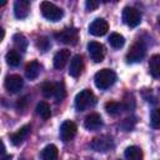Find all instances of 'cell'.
I'll return each instance as SVG.
<instances>
[{"label": "cell", "mask_w": 160, "mask_h": 160, "mask_svg": "<svg viewBox=\"0 0 160 160\" xmlns=\"http://www.w3.org/2000/svg\"><path fill=\"white\" fill-rule=\"evenodd\" d=\"M115 80H116V74L110 69H101L94 76L95 85L100 90H105L110 88L115 82Z\"/></svg>", "instance_id": "6da1fadb"}, {"label": "cell", "mask_w": 160, "mask_h": 160, "mask_svg": "<svg viewBox=\"0 0 160 160\" xmlns=\"http://www.w3.org/2000/svg\"><path fill=\"white\" fill-rule=\"evenodd\" d=\"M95 102H96V98L92 94V91L89 89L81 90L75 98V108L78 111H84L89 108H92Z\"/></svg>", "instance_id": "7a4b0ae2"}, {"label": "cell", "mask_w": 160, "mask_h": 160, "mask_svg": "<svg viewBox=\"0 0 160 160\" xmlns=\"http://www.w3.org/2000/svg\"><path fill=\"white\" fill-rule=\"evenodd\" d=\"M40 10H41L42 16L45 19L50 20V21H58L64 15L62 10L59 6H56L55 4L50 2V1H42L40 4Z\"/></svg>", "instance_id": "3957f363"}, {"label": "cell", "mask_w": 160, "mask_h": 160, "mask_svg": "<svg viewBox=\"0 0 160 160\" xmlns=\"http://www.w3.org/2000/svg\"><path fill=\"white\" fill-rule=\"evenodd\" d=\"M145 54H146V48H145L144 42L139 40L130 46V49L126 54V60H128V62H140L144 59Z\"/></svg>", "instance_id": "277c9868"}, {"label": "cell", "mask_w": 160, "mask_h": 160, "mask_svg": "<svg viewBox=\"0 0 160 160\" xmlns=\"http://www.w3.org/2000/svg\"><path fill=\"white\" fill-rule=\"evenodd\" d=\"M122 21L128 26L135 28L141 21V14H140V11L138 9L131 8V6H126L122 10Z\"/></svg>", "instance_id": "5b68a950"}, {"label": "cell", "mask_w": 160, "mask_h": 160, "mask_svg": "<svg viewBox=\"0 0 160 160\" xmlns=\"http://www.w3.org/2000/svg\"><path fill=\"white\" fill-rule=\"evenodd\" d=\"M55 38L60 42H64L68 45H75L79 40V32L74 28H68V29H64V30L56 32Z\"/></svg>", "instance_id": "8992f818"}, {"label": "cell", "mask_w": 160, "mask_h": 160, "mask_svg": "<svg viewBox=\"0 0 160 160\" xmlns=\"http://www.w3.org/2000/svg\"><path fill=\"white\" fill-rule=\"evenodd\" d=\"M91 148L98 152H108L114 148L112 139L108 135H101L98 138H94L91 141Z\"/></svg>", "instance_id": "52a82bcc"}, {"label": "cell", "mask_w": 160, "mask_h": 160, "mask_svg": "<svg viewBox=\"0 0 160 160\" xmlns=\"http://www.w3.org/2000/svg\"><path fill=\"white\" fill-rule=\"evenodd\" d=\"M76 131H78L76 124L74 121L66 120L60 126V139L64 142H68V141H70V140L74 139V136L76 135Z\"/></svg>", "instance_id": "ba28073f"}, {"label": "cell", "mask_w": 160, "mask_h": 160, "mask_svg": "<svg viewBox=\"0 0 160 160\" xmlns=\"http://www.w3.org/2000/svg\"><path fill=\"white\" fill-rule=\"evenodd\" d=\"M108 30H109V24L106 20L101 18L95 19L89 26V32L94 36H102L108 32Z\"/></svg>", "instance_id": "9c48e42d"}, {"label": "cell", "mask_w": 160, "mask_h": 160, "mask_svg": "<svg viewBox=\"0 0 160 160\" xmlns=\"http://www.w3.org/2000/svg\"><path fill=\"white\" fill-rule=\"evenodd\" d=\"M88 51L90 58L95 61V62H101L104 60L105 56V49L100 42L96 41H90L88 44Z\"/></svg>", "instance_id": "30bf717a"}, {"label": "cell", "mask_w": 160, "mask_h": 160, "mask_svg": "<svg viewBox=\"0 0 160 160\" xmlns=\"http://www.w3.org/2000/svg\"><path fill=\"white\" fill-rule=\"evenodd\" d=\"M24 81L21 79L20 75L12 74V75H8L5 78V88L9 92H18L22 89Z\"/></svg>", "instance_id": "8fae6325"}, {"label": "cell", "mask_w": 160, "mask_h": 160, "mask_svg": "<svg viewBox=\"0 0 160 160\" xmlns=\"http://www.w3.org/2000/svg\"><path fill=\"white\" fill-rule=\"evenodd\" d=\"M30 12L29 0H16L14 4V14L18 19H25Z\"/></svg>", "instance_id": "7c38bea8"}, {"label": "cell", "mask_w": 160, "mask_h": 160, "mask_svg": "<svg viewBox=\"0 0 160 160\" xmlns=\"http://www.w3.org/2000/svg\"><path fill=\"white\" fill-rule=\"evenodd\" d=\"M84 126H85L88 130H90V131L99 130V129L102 126L101 116H100L98 112H91V114H89V115L85 118Z\"/></svg>", "instance_id": "4fadbf2b"}, {"label": "cell", "mask_w": 160, "mask_h": 160, "mask_svg": "<svg viewBox=\"0 0 160 160\" xmlns=\"http://www.w3.org/2000/svg\"><path fill=\"white\" fill-rule=\"evenodd\" d=\"M30 130H31L30 125H25V126L20 128L16 132H14V134H11V135H10V140H11V142H12L15 146L21 145V144L24 142V140L29 136Z\"/></svg>", "instance_id": "5bb4252c"}, {"label": "cell", "mask_w": 160, "mask_h": 160, "mask_svg": "<svg viewBox=\"0 0 160 160\" xmlns=\"http://www.w3.org/2000/svg\"><path fill=\"white\" fill-rule=\"evenodd\" d=\"M84 69V61H82V58L80 55H75L71 61H70V66H69V74L70 76L72 78H78L80 76L81 71Z\"/></svg>", "instance_id": "9a60e30c"}, {"label": "cell", "mask_w": 160, "mask_h": 160, "mask_svg": "<svg viewBox=\"0 0 160 160\" xmlns=\"http://www.w3.org/2000/svg\"><path fill=\"white\" fill-rule=\"evenodd\" d=\"M69 58H70V50H68V49H61V50H59V51L55 54L54 60H52V61H54V68L58 69V70L62 69V68L66 65Z\"/></svg>", "instance_id": "2e32d148"}, {"label": "cell", "mask_w": 160, "mask_h": 160, "mask_svg": "<svg viewBox=\"0 0 160 160\" xmlns=\"http://www.w3.org/2000/svg\"><path fill=\"white\" fill-rule=\"evenodd\" d=\"M40 71H41V65H40L36 60L30 61V62L26 65V68H25V75H26V78L30 79V80L36 79V78L39 76Z\"/></svg>", "instance_id": "e0dca14e"}, {"label": "cell", "mask_w": 160, "mask_h": 160, "mask_svg": "<svg viewBox=\"0 0 160 160\" xmlns=\"http://www.w3.org/2000/svg\"><path fill=\"white\" fill-rule=\"evenodd\" d=\"M41 159L42 160H56L58 155H59V150L54 144L46 145L42 150H41Z\"/></svg>", "instance_id": "ac0fdd59"}, {"label": "cell", "mask_w": 160, "mask_h": 160, "mask_svg": "<svg viewBox=\"0 0 160 160\" xmlns=\"http://www.w3.org/2000/svg\"><path fill=\"white\" fill-rule=\"evenodd\" d=\"M124 155H125L126 160H142L144 159L142 150L139 146H135V145L126 148Z\"/></svg>", "instance_id": "d6986e66"}, {"label": "cell", "mask_w": 160, "mask_h": 160, "mask_svg": "<svg viewBox=\"0 0 160 160\" xmlns=\"http://www.w3.org/2000/svg\"><path fill=\"white\" fill-rule=\"evenodd\" d=\"M149 71L154 78H160V55L155 54L149 60Z\"/></svg>", "instance_id": "ffe728a7"}, {"label": "cell", "mask_w": 160, "mask_h": 160, "mask_svg": "<svg viewBox=\"0 0 160 160\" xmlns=\"http://www.w3.org/2000/svg\"><path fill=\"white\" fill-rule=\"evenodd\" d=\"M105 110L110 114V115H119L120 112H122L125 110L122 102H118V101H108L105 104Z\"/></svg>", "instance_id": "44dd1931"}, {"label": "cell", "mask_w": 160, "mask_h": 160, "mask_svg": "<svg viewBox=\"0 0 160 160\" xmlns=\"http://www.w3.org/2000/svg\"><path fill=\"white\" fill-rule=\"evenodd\" d=\"M109 44H110L114 49H120V48L124 46L125 39H124L122 35H120V34H118V32H112V34H110V36H109Z\"/></svg>", "instance_id": "7402d4cb"}, {"label": "cell", "mask_w": 160, "mask_h": 160, "mask_svg": "<svg viewBox=\"0 0 160 160\" xmlns=\"http://www.w3.org/2000/svg\"><path fill=\"white\" fill-rule=\"evenodd\" d=\"M36 112L38 115H40L42 119H49L51 116V110H50V105L45 101H40L36 105Z\"/></svg>", "instance_id": "603a6c76"}, {"label": "cell", "mask_w": 160, "mask_h": 160, "mask_svg": "<svg viewBox=\"0 0 160 160\" xmlns=\"http://www.w3.org/2000/svg\"><path fill=\"white\" fill-rule=\"evenodd\" d=\"M12 40H14V45L18 50L20 51H25L26 48H28V40L26 38L22 35V34H15L12 36Z\"/></svg>", "instance_id": "cb8c5ba5"}, {"label": "cell", "mask_w": 160, "mask_h": 160, "mask_svg": "<svg viewBox=\"0 0 160 160\" xmlns=\"http://www.w3.org/2000/svg\"><path fill=\"white\" fill-rule=\"evenodd\" d=\"M5 60L10 66H18L20 64V61H21V58H20V55H19V52L16 50H10L6 54Z\"/></svg>", "instance_id": "d4e9b609"}, {"label": "cell", "mask_w": 160, "mask_h": 160, "mask_svg": "<svg viewBox=\"0 0 160 160\" xmlns=\"http://www.w3.org/2000/svg\"><path fill=\"white\" fill-rule=\"evenodd\" d=\"M54 96H55V99H56L58 102H60V101H62V100L65 99V96H66V90H65V85H64L62 81L55 84Z\"/></svg>", "instance_id": "484cf974"}, {"label": "cell", "mask_w": 160, "mask_h": 160, "mask_svg": "<svg viewBox=\"0 0 160 160\" xmlns=\"http://www.w3.org/2000/svg\"><path fill=\"white\" fill-rule=\"evenodd\" d=\"M150 122H151V126L154 129H160V108L152 110Z\"/></svg>", "instance_id": "4316f807"}, {"label": "cell", "mask_w": 160, "mask_h": 160, "mask_svg": "<svg viewBox=\"0 0 160 160\" xmlns=\"http://www.w3.org/2000/svg\"><path fill=\"white\" fill-rule=\"evenodd\" d=\"M41 90H42L44 96L50 98L51 95H54V91H55V84H54V82H50V81L44 82L42 86H41Z\"/></svg>", "instance_id": "83f0119b"}, {"label": "cell", "mask_w": 160, "mask_h": 160, "mask_svg": "<svg viewBox=\"0 0 160 160\" xmlns=\"http://www.w3.org/2000/svg\"><path fill=\"white\" fill-rule=\"evenodd\" d=\"M36 45H38V48H39L41 51H46V50L50 48V41H49V39H48V38L41 36V38H39V39H38Z\"/></svg>", "instance_id": "f1b7e54d"}, {"label": "cell", "mask_w": 160, "mask_h": 160, "mask_svg": "<svg viewBox=\"0 0 160 160\" xmlns=\"http://www.w3.org/2000/svg\"><path fill=\"white\" fill-rule=\"evenodd\" d=\"M135 125V119L134 118H126L121 121L120 126L124 129V131H130Z\"/></svg>", "instance_id": "f546056e"}, {"label": "cell", "mask_w": 160, "mask_h": 160, "mask_svg": "<svg viewBox=\"0 0 160 160\" xmlns=\"http://www.w3.org/2000/svg\"><path fill=\"white\" fill-rule=\"evenodd\" d=\"M85 6H86L88 11H92V10H95V9L99 6V2L95 1V0H88V1L85 2Z\"/></svg>", "instance_id": "4dcf8cb0"}, {"label": "cell", "mask_w": 160, "mask_h": 160, "mask_svg": "<svg viewBox=\"0 0 160 160\" xmlns=\"http://www.w3.org/2000/svg\"><path fill=\"white\" fill-rule=\"evenodd\" d=\"M26 105H28L26 96L18 99V102H16V108H18V110H22V109H25V108H26Z\"/></svg>", "instance_id": "1f68e13d"}, {"label": "cell", "mask_w": 160, "mask_h": 160, "mask_svg": "<svg viewBox=\"0 0 160 160\" xmlns=\"http://www.w3.org/2000/svg\"><path fill=\"white\" fill-rule=\"evenodd\" d=\"M11 158H12L11 155H6V156H2L1 160H11Z\"/></svg>", "instance_id": "d6a6232c"}, {"label": "cell", "mask_w": 160, "mask_h": 160, "mask_svg": "<svg viewBox=\"0 0 160 160\" xmlns=\"http://www.w3.org/2000/svg\"><path fill=\"white\" fill-rule=\"evenodd\" d=\"M158 24H159V25H160V15H159V16H158Z\"/></svg>", "instance_id": "836d02e7"}]
</instances>
